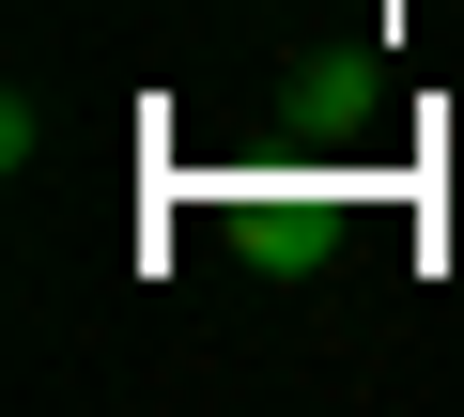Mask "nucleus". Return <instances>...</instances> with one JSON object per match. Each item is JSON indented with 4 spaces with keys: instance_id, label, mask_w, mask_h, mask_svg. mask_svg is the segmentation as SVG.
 <instances>
[{
    "instance_id": "f257e3e1",
    "label": "nucleus",
    "mask_w": 464,
    "mask_h": 417,
    "mask_svg": "<svg viewBox=\"0 0 464 417\" xmlns=\"http://www.w3.org/2000/svg\"><path fill=\"white\" fill-rule=\"evenodd\" d=\"M232 248H248L264 279H310V263L341 248V201H310V185H264V201H232Z\"/></svg>"
}]
</instances>
